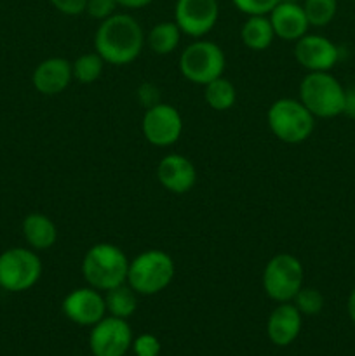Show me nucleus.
<instances>
[{
    "instance_id": "nucleus-12",
    "label": "nucleus",
    "mask_w": 355,
    "mask_h": 356,
    "mask_svg": "<svg viewBox=\"0 0 355 356\" xmlns=\"http://www.w3.org/2000/svg\"><path fill=\"white\" fill-rule=\"evenodd\" d=\"M63 315L70 322L82 327L96 325L100 320L106 316V305H104L103 292L93 287H80L66 294L61 302Z\"/></svg>"
},
{
    "instance_id": "nucleus-6",
    "label": "nucleus",
    "mask_w": 355,
    "mask_h": 356,
    "mask_svg": "<svg viewBox=\"0 0 355 356\" xmlns=\"http://www.w3.org/2000/svg\"><path fill=\"white\" fill-rule=\"evenodd\" d=\"M226 58L218 44L197 38L183 49L180 56V72L188 82L204 87L218 76H223Z\"/></svg>"
},
{
    "instance_id": "nucleus-17",
    "label": "nucleus",
    "mask_w": 355,
    "mask_h": 356,
    "mask_svg": "<svg viewBox=\"0 0 355 356\" xmlns=\"http://www.w3.org/2000/svg\"><path fill=\"white\" fill-rule=\"evenodd\" d=\"M303 327V315L292 302H278L267 322L268 339L275 346H289L298 339Z\"/></svg>"
},
{
    "instance_id": "nucleus-16",
    "label": "nucleus",
    "mask_w": 355,
    "mask_h": 356,
    "mask_svg": "<svg viewBox=\"0 0 355 356\" xmlns=\"http://www.w3.org/2000/svg\"><path fill=\"white\" fill-rule=\"evenodd\" d=\"M73 82L72 63L65 58H47L38 63L31 75L35 90L44 96H58Z\"/></svg>"
},
{
    "instance_id": "nucleus-23",
    "label": "nucleus",
    "mask_w": 355,
    "mask_h": 356,
    "mask_svg": "<svg viewBox=\"0 0 355 356\" xmlns=\"http://www.w3.org/2000/svg\"><path fill=\"white\" fill-rule=\"evenodd\" d=\"M104 65H106V63H104V59L101 58L96 51L86 52V54L79 56V58L72 63L73 80H77L79 83H84V86L94 83L96 80H100Z\"/></svg>"
},
{
    "instance_id": "nucleus-10",
    "label": "nucleus",
    "mask_w": 355,
    "mask_h": 356,
    "mask_svg": "<svg viewBox=\"0 0 355 356\" xmlns=\"http://www.w3.org/2000/svg\"><path fill=\"white\" fill-rule=\"evenodd\" d=\"M132 330L127 320L106 315L90 327L89 348L93 356H124L132 346Z\"/></svg>"
},
{
    "instance_id": "nucleus-32",
    "label": "nucleus",
    "mask_w": 355,
    "mask_h": 356,
    "mask_svg": "<svg viewBox=\"0 0 355 356\" xmlns=\"http://www.w3.org/2000/svg\"><path fill=\"white\" fill-rule=\"evenodd\" d=\"M347 312H348V316H350L352 322L355 323V289L350 292V296H348Z\"/></svg>"
},
{
    "instance_id": "nucleus-5",
    "label": "nucleus",
    "mask_w": 355,
    "mask_h": 356,
    "mask_svg": "<svg viewBox=\"0 0 355 356\" xmlns=\"http://www.w3.org/2000/svg\"><path fill=\"white\" fill-rule=\"evenodd\" d=\"M299 101L315 118L343 115L345 87L329 72H308L299 83Z\"/></svg>"
},
{
    "instance_id": "nucleus-24",
    "label": "nucleus",
    "mask_w": 355,
    "mask_h": 356,
    "mask_svg": "<svg viewBox=\"0 0 355 356\" xmlns=\"http://www.w3.org/2000/svg\"><path fill=\"white\" fill-rule=\"evenodd\" d=\"M310 26L324 28L334 19L338 13V0H301Z\"/></svg>"
},
{
    "instance_id": "nucleus-18",
    "label": "nucleus",
    "mask_w": 355,
    "mask_h": 356,
    "mask_svg": "<svg viewBox=\"0 0 355 356\" xmlns=\"http://www.w3.org/2000/svg\"><path fill=\"white\" fill-rule=\"evenodd\" d=\"M23 236L30 249L49 250L58 240V228L49 216L40 212H31L23 219Z\"/></svg>"
},
{
    "instance_id": "nucleus-9",
    "label": "nucleus",
    "mask_w": 355,
    "mask_h": 356,
    "mask_svg": "<svg viewBox=\"0 0 355 356\" xmlns=\"http://www.w3.org/2000/svg\"><path fill=\"white\" fill-rule=\"evenodd\" d=\"M141 132L150 145L159 148L173 146L183 134V118L173 104L157 103L146 108L141 120Z\"/></svg>"
},
{
    "instance_id": "nucleus-3",
    "label": "nucleus",
    "mask_w": 355,
    "mask_h": 356,
    "mask_svg": "<svg viewBox=\"0 0 355 356\" xmlns=\"http://www.w3.org/2000/svg\"><path fill=\"white\" fill-rule=\"evenodd\" d=\"M176 275L173 257L159 249H150L129 259L127 285L138 296H155L166 291Z\"/></svg>"
},
{
    "instance_id": "nucleus-21",
    "label": "nucleus",
    "mask_w": 355,
    "mask_h": 356,
    "mask_svg": "<svg viewBox=\"0 0 355 356\" xmlns=\"http://www.w3.org/2000/svg\"><path fill=\"white\" fill-rule=\"evenodd\" d=\"M103 296L104 305H106V315L127 320L138 309V294L129 287L127 282L118 285V287L110 289Z\"/></svg>"
},
{
    "instance_id": "nucleus-31",
    "label": "nucleus",
    "mask_w": 355,
    "mask_h": 356,
    "mask_svg": "<svg viewBox=\"0 0 355 356\" xmlns=\"http://www.w3.org/2000/svg\"><path fill=\"white\" fill-rule=\"evenodd\" d=\"M118 6L125 7V9H143V7L150 6L153 0H117Z\"/></svg>"
},
{
    "instance_id": "nucleus-13",
    "label": "nucleus",
    "mask_w": 355,
    "mask_h": 356,
    "mask_svg": "<svg viewBox=\"0 0 355 356\" xmlns=\"http://www.w3.org/2000/svg\"><path fill=\"white\" fill-rule=\"evenodd\" d=\"M294 58L306 72H331L340 59V49L324 35L306 33L294 42Z\"/></svg>"
},
{
    "instance_id": "nucleus-26",
    "label": "nucleus",
    "mask_w": 355,
    "mask_h": 356,
    "mask_svg": "<svg viewBox=\"0 0 355 356\" xmlns=\"http://www.w3.org/2000/svg\"><path fill=\"white\" fill-rule=\"evenodd\" d=\"M281 0H232L233 6L246 16H268Z\"/></svg>"
},
{
    "instance_id": "nucleus-22",
    "label": "nucleus",
    "mask_w": 355,
    "mask_h": 356,
    "mask_svg": "<svg viewBox=\"0 0 355 356\" xmlns=\"http://www.w3.org/2000/svg\"><path fill=\"white\" fill-rule=\"evenodd\" d=\"M204 99L214 111H228L237 101V89L228 79L218 76L204 86Z\"/></svg>"
},
{
    "instance_id": "nucleus-19",
    "label": "nucleus",
    "mask_w": 355,
    "mask_h": 356,
    "mask_svg": "<svg viewBox=\"0 0 355 356\" xmlns=\"http://www.w3.org/2000/svg\"><path fill=\"white\" fill-rule=\"evenodd\" d=\"M274 38L275 33L268 16H247L240 28V40L251 51H265Z\"/></svg>"
},
{
    "instance_id": "nucleus-25",
    "label": "nucleus",
    "mask_w": 355,
    "mask_h": 356,
    "mask_svg": "<svg viewBox=\"0 0 355 356\" xmlns=\"http://www.w3.org/2000/svg\"><path fill=\"white\" fill-rule=\"evenodd\" d=\"M291 302L299 309V313H301L303 316H313L319 315V313L322 312L324 296L322 292L317 291V289L305 287V285H303Z\"/></svg>"
},
{
    "instance_id": "nucleus-15",
    "label": "nucleus",
    "mask_w": 355,
    "mask_h": 356,
    "mask_svg": "<svg viewBox=\"0 0 355 356\" xmlns=\"http://www.w3.org/2000/svg\"><path fill=\"white\" fill-rule=\"evenodd\" d=\"M271 28H274L275 38L284 42H296L308 33L310 23L303 10L301 2L294 0H281L277 6L268 14Z\"/></svg>"
},
{
    "instance_id": "nucleus-2",
    "label": "nucleus",
    "mask_w": 355,
    "mask_h": 356,
    "mask_svg": "<svg viewBox=\"0 0 355 356\" xmlns=\"http://www.w3.org/2000/svg\"><path fill=\"white\" fill-rule=\"evenodd\" d=\"M129 259L120 247L101 242L89 247L82 259V275L87 285L100 292L127 282Z\"/></svg>"
},
{
    "instance_id": "nucleus-4",
    "label": "nucleus",
    "mask_w": 355,
    "mask_h": 356,
    "mask_svg": "<svg viewBox=\"0 0 355 356\" xmlns=\"http://www.w3.org/2000/svg\"><path fill=\"white\" fill-rule=\"evenodd\" d=\"M267 122L271 134L287 145H299L312 136L315 117L299 99L281 97L267 111Z\"/></svg>"
},
{
    "instance_id": "nucleus-20",
    "label": "nucleus",
    "mask_w": 355,
    "mask_h": 356,
    "mask_svg": "<svg viewBox=\"0 0 355 356\" xmlns=\"http://www.w3.org/2000/svg\"><path fill=\"white\" fill-rule=\"evenodd\" d=\"M181 30L173 21H160L153 24L146 35V44L157 56H167L176 51L181 40Z\"/></svg>"
},
{
    "instance_id": "nucleus-1",
    "label": "nucleus",
    "mask_w": 355,
    "mask_h": 356,
    "mask_svg": "<svg viewBox=\"0 0 355 356\" xmlns=\"http://www.w3.org/2000/svg\"><path fill=\"white\" fill-rule=\"evenodd\" d=\"M145 31L136 17L125 13L100 21L94 35V51L113 66H124L139 58L145 47Z\"/></svg>"
},
{
    "instance_id": "nucleus-11",
    "label": "nucleus",
    "mask_w": 355,
    "mask_h": 356,
    "mask_svg": "<svg viewBox=\"0 0 355 356\" xmlns=\"http://www.w3.org/2000/svg\"><path fill=\"white\" fill-rule=\"evenodd\" d=\"M219 19L218 0H176L174 23L181 33L191 38H202L216 26Z\"/></svg>"
},
{
    "instance_id": "nucleus-33",
    "label": "nucleus",
    "mask_w": 355,
    "mask_h": 356,
    "mask_svg": "<svg viewBox=\"0 0 355 356\" xmlns=\"http://www.w3.org/2000/svg\"><path fill=\"white\" fill-rule=\"evenodd\" d=\"M294 2H301V0H294Z\"/></svg>"
},
{
    "instance_id": "nucleus-29",
    "label": "nucleus",
    "mask_w": 355,
    "mask_h": 356,
    "mask_svg": "<svg viewBox=\"0 0 355 356\" xmlns=\"http://www.w3.org/2000/svg\"><path fill=\"white\" fill-rule=\"evenodd\" d=\"M56 10L65 16H80L86 13L87 0H49Z\"/></svg>"
},
{
    "instance_id": "nucleus-27",
    "label": "nucleus",
    "mask_w": 355,
    "mask_h": 356,
    "mask_svg": "<svg viewBox=\"0 0 355 356\" xmlns=\"http://www.w3.org/2000/svg\"><path fill=\"white\" fill-rule=\"evenodd\" d=\"M131 348L136 356H159L162 344L153 334H139L132 339Z\"/></svg>"
},
{
    "instance_id": "nucleus-14",
    "label": "nucleus",
    "mask_w": 355,
    "mask_h": 356,
    "mask_svg": "<svg viewBox=\"0 0 355 356\" xmlns=\"http://www.w3.org/2000/svg\"><path fill=\"white\" fill-rule=\"evenodd\" d=\"M157 179L171 193L184 195L197 183V169L184 155L169 153L157 165Z\"/></svg>"
},
{
    "instance_id": "nucleus-28",
    "label": "nucleus",
    "mask_w": 355,
    "mask_h": 356,
    "mask_svg": "<svg viewBox=\"0 0 355 356\" xmlns=\"http://www.w3.org/2000/svg\"><path fill=\"white\" fill-rule=\"evenodd\" d=\"M117 7H120L117 0H87L86 14L93 19L104 21L117 13Z\"/></svg>"
},
{
    "instance_id": "nucleus-30",
    "label": "nucleus",
    "mask_w": 355,
    "mask_h": 356,
    "mask_svg": "<svg viewBox=\"0 0 355 356\" xmlns=\"http://www.w3.org/2000/svg\"><path fill=\"white\" fill-rule=\"evenodd\" d=\"M345 115L355 118V87L345 89Z\"/></svg>"
},
{
    "instance_id": "nucleus-34",
    "label": "nucleus",
    "mask_w": 355,
    "mask_h": 356,
    "mask_svg": "<svg viewBox=\"0 0 355 356\" xmlns=\"http://www.w3.org/2000/svg\"><path fill=\"white\" fill-rule=\"evenodd\" d=\"M352 2H355V0H352Z\"/></svg>"
},
{
    "instance_id": "nucleus-7",
    "label": "nucleus",
    "mask_w": 355,
    "mask_h": 356,
    "mask_svg": "<svg viewBox=\"0 0 355 356\" xmlns=\"http://www.w3.org/2000/svg\"><path fill=\"white\" fill-rule=\"evenodd\" d=\"M42 277V261L30 247H10L0 254V289L13 294L30 291Z\"/></svg>"
},
{
    "instance_id": "nucleus-8",
    "label": "nucleus",
    "mask_w": 355,
    "mask_h": 356,
    "mask_svg": "<svg viewBox=\"0 0 355 356\" xmlns=\"http://www.w3.org/2000/svg\"><path fill=\"white\" fill-rule=\"evenodd\" d=\"M305 284L301 261L292 254H277L263 271V289L275 302H291Z\"/></svg>"
}]
</instances>
